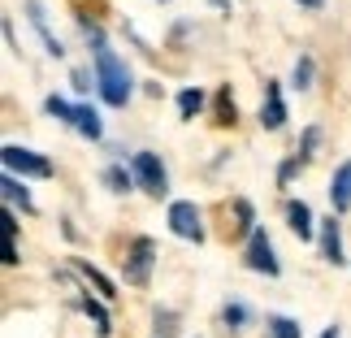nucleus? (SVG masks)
Wrapping results in <instances>:
<instances>
[{"label": "nucleus", "mask_w": 351, "mask_h": 338, "mask_svg": "<svg viewBox=\"0 0 351 338\" xmlns=\"http://www.w3.org/2000/svg\"><path fill=\"white\" fill-rule=\"evenodd\" d=\"M78 31H83L87 48H91V74H96V96H100V104H109V109H126L130 96H134L130 65L113 52L109 35H104V26L91 22L87 13H78Z\"/></svg>", "instance_id": "nucleus-1"}, {"label": "nucleus", "mask_w": 351, "mask_h": 338, "mask_svg": "<svg viewBox=\"0 0 351 338\" xmlns=\"http://www.w3.org/2000/svg\"><path fill=\"white\" fill-rule=\"evenodd\" d=\"M152 269H156V243L139 234V239H130V248L126 256H121V282L134 291H143L147 282H152Z\"/></svg>", "instance_id": "nucleus-2"}, {"label": "nucleus", "mask_w": 351, "mask_h": 338, "mask_svg": "<svg viewBox=\"0 0 351 338\" xmlns=\"http://www.w3.org/2000/svg\"><path fill=\"white\" fill-rule=\"evenodd\" d=\"M130 169H134V186H139L143 195H152V200L169 195V169H165V160H160L156 152L139 147V152L130 156Z\"/></svg>", "instance_id": "nucleus-3"}, {"label": "nucleus", "mask_w": 351, "mask_h": 338, "mask_svg": "<svg viewBox=\"0 0 351 338\" xmlns=\"http://www.w3.org/2000/svg\"><path fill=\"white\" fill-rule=\"evenodd\" d=\"M0 160H5V173H13V178H52V173H57L44 152H35V147H22V143H5Z\"/></svg>", "instance_id": "nucleus-4"}, {"label": "nucleus", "mask_w": 351, "mask_h": 338, "mask_svg": "<svg viewBox=\"0 0 351 338\" xmlns=\"http://www.w3.org/2000/svg\"><path fill=\"white\" fill-rule=\"evenodd\" d=\"M165 221H169V234H178L186 243H204V213H199L195 200H173Z\"/></svg>", "instance_id": "nucleus-5"}, {"label": "nucleus", "mask_w": 351, "mask_h": 338, "mask_svg": "<svg viewBox=\"0 0 351 338\" xmlns=\"http://www.w3.org/2000/svg\"><path fill=\"white\" fill-rule=\"evenodd\" d=\"M243 265L252 269V274H265V278H278L282 274V261L274 252V239H269V230H256L247 239V248H243Z\"/></svg>", "instance_id": "nucleus-6"}, {"label": "nucleus", "mask_w": 351, "mask_h": 338, "mask_svg": "<svg viewBox=\"0 0 351 338\" xmlns=\"http://www.w3.org/2000/svg\"><path fill=\"white\" fill-rule=\"evenodd\" d=\"M287 100H282V83L278 78H265V96H261V113H256V121L274 134V130H282L287 126Z\"/></svg>", "instance_id": "nucleus-7"}, {"label": "nucleus", "mask_w": 351, "mask_h": 338, "mask_svg": "<svg viewBox=\"0 0 351 338\" xmlns=\"http://www.w3.org/2000/svg\"><path fill=\"white\" fill-rule=\"evenodd\" d=\"M22 5H26V22L35 26V35H39V44H44V52L61 61V57H65V44H61L57 35H52V22H48V9H44V0H22Z\"/></svg>", "instance_id": "nucleus-8"}, {"label": "nucleus", "mask_w": 351, "mask_h": 338, "mask_svg": "<svg viewBox=\"0 0 351 338\" xmlns=\"http://www.w3.org/2000/svg\"><path fill=\"white\" fill-rule=\"evenodd\" d=\"M317 252H321V261H330V265H347V256H343V221L334 217H321V230H317Z\"/></svg>", "instance_id": "nucleus-9"}, {"label": "nucleus", "mask_w": 351, "mask_h": 338, "mask_svg": "<svg viewBox=\"0 0 351 338\" xmlns=\"http://www.w3.org/2000/svg\"><path fill=\"white\" fill-rule=\"evenodd\" d=\"M287 226L300 243H313L317 230H321V221L313 217V208H308V200H287Z\"/></svg>", "instance_id": "nucleus-10"}, {"label": "nucleus", "mask_w": 351, "mask_h": 338, "mask_svg": "<svg viewBox=\"0 0 351 338\" xmlns=\"http://www.w3.org/2000/svg\"><path fill=\"white\" fill-rule=\"evenodd\" d=\"M78 308H83V317L96 326V338H113V317H109V308H104L100 295H91V291H78Z\"/></svg>", "instance_id": "nucleus-11"}, {"label": "nucleus", "mask_w": 351, "mask_h": 338, "mask_svg": "<svg viewBox=\"0 0 351 338\" xmlns=\"http://www.w3.org/2000/svg\"><path fill=\"white\" fill-rule=\"evenodd\" d=\"M100 182L109 195H130L134 191V169L126 165V160H109V165L100 169Z\"/></svg>", "instance_id": "nucleus-12"}, {"label": "nucleus", "mask_w": 351, "mask_h": 338, "mask_svg": "<svg viewBox=\"0 0 351 338\" xmlns=\"http://www.w3.org/2000/svg\"><path fill=\"white\" fill-rule=\"evenodd\" d=\"M74 134H83L87 143H100L104 139V121H100V109L87 100H78V113H74Z\"/></svg>", "instance_id": "nucleus-13"}, {"label": "nucleus", "mask_w": 351, "mask_h": 338, "mask_svg": "<svg viewBox=\"0 0 351 338\" xmlns=\"http://www.w3.org/2000/svg\"><path fill=\"white\" fill-rule=\"evenodd\" d=\"M330 204L334 213H351V156L330 173Z\"/></svg>", "instance_id": "nucleus-14"}, {"label": "nucleus", "mask_w": 351, "mask_h": 338, "mask_svg": "<svg viewBox=\"0 0 351 338\" xmlns=\"http://www.w3.org/2000/svg\"><path fill=\"white\" fill-rule=\"evenodd\" d=\"M0 195H5V208H13V213H35V200H31V191H26V178H13V173H5L0 178Z\"/></svg>", "instance_id": "nucleus-15"}, {"label": "nucleus", "mask_w": 351, "mask_h": 338, "mask_svg": "<svg viewBox=\"0 0 351 338\" xmlns=\"http://www.w3.org/2000/svg\"><path fill=\"white\" fill-rule=\"evenodd\" d=\"M217 321H221L226 334H243V330H247V321H252V308L243 304V300H226L221 313H217Z\"/></svg>", "instance_id": "nucleus-16"}, {"label": "nucleus", "mask_w": 351, "mask_h": 338, "mask_svg": "<svg viewBox=\"0 0 351 338\" xmlns=\"http://www.w3.org/2000/svg\"><path fill=\"white\" fill-rule=\"evenodd\" d=\"M74 269L83 274V282H87V287H96V295H100V300H117V287H113V282L104 278V274H100V269L91 265V261H83V256H74Z\"/></svg>", "instance_id": "nucleus-17"}, {"label": "nucleus", "mask_w": 351, "mask_h": 338, "mask_svg": "<svg viewBox=\"0 0 351 338\" xmlns=\"http://www.w3.org/2000/svg\"><path fill=\"white\" fill-rule=\"evenodd\" d=\"M213 121H217V126H234L239 121V104L230 96V83H221L217 91H213Z\"/></svg>", "instance_id": "nucleus-18"}, {"label": "nucleus", "mask_w": 351, "mask_h": 338, "mask_svg": "<svg viewBox=\"0 0 351 338\" xmlns=\"http://www.w3.org/2000/svg\"><path fill=\"white\" fill-rule=\"evenodd\" d=\"M0 230H5V265L13 269V265L22 261V256H18V234H22V221H18V213H13V208L0 213Z\"/></svg>", "instance_id": "nucleus-19"}, {"label": "nucleus", "mask_w": 351, "mask_h": 338, "mask_svg": "<svg viewBox=\"0 0 351 338\" xmlns=\"http://www.w3.org/2000/svg\"><path fill=\"white\" fill-rule=\"evenodd\" d=\"M265 338H304V326L287 313H269L265 317Z\"/></svg>", "instance_id": "nucleus-20"}, {"label": "nucleus", "mask_w": 351, "mask_h": 338, "mask_svg": "<svg viewBox=\"0 0 351 338\" xmlns=\"http://www.w3.org/2000/svg\"><path fill=\"white\" fill-rule=\"evenodd\" d=\"M204 104H208L204 87H182V91H178V117H182V121H195L199 113H204Z\"/></svg>", "instance_id": "nucleus-21"}, {"label": "nucleus", "mask_w": 351, "mask_h": 338, "mask_svg": "<svg viewBox=\"0 0 351 338\" xmlns=\"http://www.w3.org/2000/svg\"><path fill=\"white\" fill-rule=\"evenodd\" d=\"M313 83H317V61H313V52H300V57H295V70H291V87L313 91Z\"/></svg>", "instance_id": "nucleus-22"}, {"label": "nucleus", "mask_w": 351, "mask_h": 338, "mask_svg": "<svg viewBox=\"0 0 351 338\" xmlns=\"http://www.w3.org/2000/svg\"><path fill=\"white\" fill-rule=\"evenodd\" d=\"M44 113H48V117H57L61 126H70V130H74V113H78V104H74V100H65V96H57V91H48V96H44Z\"/></svg>", "instance_id": "nucleus-23"}, {"label": "nucleus", "mask_w": 351, "mask_h": 338, "mask_svg": "<svg viewBox=\"0 0 351 338\" xmlns=\"http://www.w3.org/2000/svg\"><path fill=\"white\" fill-rule=\"evenodd\" d=\"M256 208H252V200H234V234H243V239H252L256 234Z\"/></svg>", "instance_id": "nucleus-24"}, {"label": "nucleus", "mask_w": 351, "mask_h": 338, "mask_svg": "<svg viewBox=\"0 0 351 338\" xmlns=\"http://www.w3.org/2000/svg\"><path fill=\"white\" fill-rule=\"evenodd\" d=\"M317 147H321V126L313 121V126H304V134H300V147H295V156H300L304 165H308V160H317Z\"/></svg>", "instance_id": "nucleus-25"}, {"label": "nucleus", "mask_w": 351, "mask_h": 338, "mask_svg": "<svg viewBox=\"0 0 351 338\" xmlns=\"http://www.w3.org/2000/svg\"><path fill=\"white\" fill-rule=\"evenodd\" d=\"M152 330H156V338H178V313H173V308H156Z\"/></svg>", "instance_id": "nucleus-26"}, {"label": "nucleus", "mask_w": 351, "mask_h": 338, "mask_svg": "<svg viewBox=\"0 0 351 338\" xmlns=\"http://www.w3.org/2000/svg\"><path fill=\"white\" fill-rule=\"evenodd\" d=\"M300 173H304V160H300V156H295V152L282 156V165H278V186H291Z\"/></svg>", "instance_id": "nucleus-27"}, {"label": "nucleus", "mask_w": 351, "mask_h": 338, "mask_svg": "<svg viewBox=\"0 0 351 338\" xmlns=\"http://www.w3.org/2000/svg\"><path fill=\"white\" fill-rule=\"evenodd\" d=\"M70 87L78 91V96H87V91L96 87V74H87V70H74V74H70Z\"/></svg>", "instance_id": "nucleus-28"}, {"label": "nucleus", "mask_w": 351, "mask_h": 338, "mask_svg": "<svg viewBox=\"0 0 351 338\" xmlns=\"http://www.w3.org/2000/svg\"><path fill=\"white\" fill-rule=\"evenodd\" d=\"M5 44H9V52H22V48H18V31H13V22H5Z\"/></svg>", "instance_id": "nucleus-29"}, {"label": "nucleus", "mask_w": 351, "mask_h": 338, "mask_svg": "<svg viewBox=\"0 0 351 338\" xmlns=\"http://www.w3.org/2000/svg\"><path fill=\"white\" fill-rule=\"evenodd\" d=\"M295 5H300V9H313V13H317V9H326V0H295Z\"/></svg>", "instance_id": "nucleus-30"}, {"label": "nucleus", "mask_w": 351, "mask_h": 338, "mask_svg": "<svg viewBox=\"0 0 351 338\" xmlns=\"http://www.w3.org/2000/svg\"><path fill=\"white\" fill-rule=\"evenodd\" d=\"M208 5H213V9H221V13H230V9H234V0H208Z\"/></svg>", "instance_id": "nucleus-31"}, {"label": "nucleus", "mask_w": 351, "mask_h": 338, "mask_svg": "<svg viewBox=\"0 0 351 338\" xmlns=\"http://www.w3.org/2000/svg\"><path fill=\"white\" fill-rule=\"evenodd\" d=\"M321 338H343V334H339V326H330V330H321Z\"/></svg>", "instance_id": "nucleus-32"}]
</instances>
